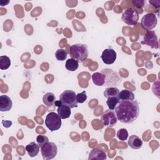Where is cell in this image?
Segmentation results:
<instances>
[{
    "label": "cell",
    "mask_w": 160,
    "mask_h": 160,
    "mask_svg": "<svg viewBox=\"0 0 160 160\" xmlns=\"http://www.w3.org/2000/svg\"><path fill=\"white\" fill-rule=\"evenodd\" d=\"M118 120L122 123L134 122L139 114V106L136 100H119L114 109Z\"/></svg>",
    "instance_id": "obj_1"
},
{
    "label": "cell",
    "mask_w": 160,
    "mask_h": 160,
    "mask_svg": "<svg viewBox=\"0 0 160 160\" xmlns=\"http://www.w3.org/2000/svg\"><path fill=\"white\" fill-rule=\"evenodd\" d=\"M88 47L85 44H74L69 48L70 57L78 62H82L86 60L88 58Z\"/></svg>",
    "instance_id": "obj_2"
},
{
    "label": "cell",
    "mask_w": 160,
    "mask_h": 160,
    "mask_svg": "<svg viewBox=\"0 0 160 160\" xmlns=\"http://www.w3.org/2000/svg\"><path fill=\"white\" fill-rule=\"evenodd\" d=\"M44 122L46 127L52 132L58 130L62 124L61 118L58 114L54 112H50L48 114Z\"/></svg>",
    "instance_id": "obj_3"
},
{
    "label": "cell",
    "mask_w": 160,
    "mask_h": 160,
    "mask_svg": "<svg viewBox=\"0 0 160 160\" xmlns=\"http://www.w3.org/2000/svg\"><path fill=\"white\" fill-rule=\"evenodd\" d=\"M59 100L63 105L69 106L70 108L78 107L76 94L72 90H65L59 96Z\"/></svg>",
    "instance_id": "obj_4"
},
{
    "label": "cell",
    "mask_w": 160,
    "mask_h": 160,
    "mask_svg": "<svg viewBox=\"0 0 160 160\" xmlns=\"http://www.w3.org/2000/svg\"><path fill=\"white\" fill-rule=\"evenodd\" d=\"M139 13L133 8H126L122 14V20L128 25L134 26L139 20Z\"/></svg>",
    "instance_id": "obj_5"
},
{
    "label": "cell",
    "mask_w": 160,
    "mask_h": 160,
    "mask_svg": "<svg viewBox=\"0 0 160 160\" xmlns=\"http://www.w3.org/2000/svg\"><path fill=\"white\" fill-rule=\"evenodd\" d=\"M41 148L42 158L45 160L52 159L57 155L58 148L56 144L52 142H48L46 143Z\"/></svg>",
    "instance_id": "obj_6"
},
{
    "label": "cell",
    "mask_w": 160,
    "mask_h": 160,
    "mask_svg": "<svg viewBox=\"0 0 160 160\" xmlns=\"http://www.w3.org/2000/svg\"><path fill=\"white\" fill-rule=\"evenodd\" d=\"M101 72L106 76L105 86H117L121 82V79L118 76V74L111 69H102Z\"/></svg>",
    "instance_id": "obj_7"
},
{
    "label": "cell",
    "mask_w": 160,
    "mask_h": 160,
    "mask_svg": "<svg viewBox=\"0 0 160 160\" xmlns=\"http://www.w3.org/2000/svg\"><path fill=\"white\" fill-rule=\"evenodd\" d=\"M158 23V19L155 14L148 13L145 14L141 19V24L142 28L146 31H151L154 28Z\"/></svg>",
    "instance_id": "obj_8"
},
{
    "label": "cell",
    "mask_w": 160,
    "mask_h": 160,
    "mask_svg": "<svg viewBox=\"0 0 160 160\" xmlns=\"http://www.w3.org/2000/svg\"><path fill=\"white\" fill-rule=\"evenodd\" d=\"M101 120L104 126L113 127L116 124L118 119L114 110L108 109L104 111L101 116Z\"/></svg>",
    "instance_id": "obj_9"
},
{
    "label": "cell",
    "mask_w": 160,
    "mask_h": 160,
    "mask_svg": "<svg viewBox=\"0 0 160 160\" xmlns=\"http://www.w3.org/2000/svg\"><path fill=\"white\" fill-rule=\"evenodd\" d=\"M142 44H146L151 46L152 48H159V42L156 34L153 31H147L143 37V40L141 41Z\"/></svg>",
    "instance_id": "obj_10"
},
{
    "label": "cell",
    "mask_w": 160,
    "mask_h": 160,
    "mask_svg": "<svg viewBox=\"0 0 160 160\" xmlns=\"http://www.w3.org/2000/svg\"><path fill=\"white\" fill-rule=\"evenodd\" d=\"M116 52L112 48L105 49L101 56L102 62L106 64H112L116 59Z\"/></svg>",
    "instance_id": "obj_11"
},
{
    "label": "cell",
    "mask_w": 160,
    "mask_h": 160,
    "mask_svg": "<svg viewBox=\"0 0 160 160\" xmlns=\"http://www.w3.org/2000/svg\"><path fill=\"white\" fill-rule=\"evenodd\" d=\"M12 106V102L11 98L7 95L0 96V111L2 112L9 111Z\"/></svg>",
    "instance_id": "obj_12"
},
{
    "label": "cell",
    "mask_w": 160,
    "mask_h": 160,
    "mask_svg": "<svg viewBox=\"0 0 160 160\" xmlns=\"http://www.w3.org/2000/svg\"><path fill=\"white\" fill-rule=\"evenodd\" d=\"M107 159L106 154L98 148L92 149L89 152L88 159H97V160H105Z\"/></svg>",
    "instance_id": "obj_13"
},
{
    "label": "cell",
    "mask_w": 160,
    "mask_h": 160,
    "mask_svg": "<svg viewBox=\"0 0 160 160\" xmlns=\"http://www.w3.org/2000/svg\"><path fill=\"white\" fill-rule=\"evenodd\" d=\"M142 141L136 135H131L128 139V145L134 149H140L142 145Z\"/></svg>",
    "instance_id": "obj_14"
},
{
    "label": "cell",
    "mask_w": 160,
    "mask_h": 160,
    "mask_svg": "<svg viewBox=\"0 0 160 160\" xmlns=\"http://www.w3.org/2000/svg\"><path fill=\"white\" fill-rule=\"evenodd\" d=\"M39 146L35 142H31L26 146V150L30 157H35L39 152Z\"/></svg>",
    "instance_id": "obj_15"
},
{
    "label": "cell",
    "mask_w": 160,
    "mask_h": 160,
    "mask_svg": "<svg viewBox=\"0 0 160 160\" xmlns=\"http://www.w3.org/2000/svg\"><path fill=\"white\" fill-rule=\"evenodd\" d=\"M106 76L102 72H94L92 75V80L93 83L98 86H102L105 83Z\"/></svg>",
    "instance_id": "obj_16"
},
{
    "label": "cell",
    "mask_w": 160,
    "mask_h": 160,
    "mask_svg": "<svg viewBox=\"0 0 160 160\" xmlns=\"http://www.w3.org/2000/svg\"><path fill=\"white\" fill-rule=\"evenodd\" d=\"M58 114L60 116V118L62 119H67L70 117V115L71 114V108L66 105H61V106L58 107Z\"/></svg>",
    "instance_id": "obj_17"
},
{
    "label": "cell",
    "mask_w": 160,
    "mask_h": 160,
    "mask_svg": "<svg viewBox=\"0 0 160 160\" xmlns=\"http://www.w3.org/2000/svg\"><path fill=\"white\" fill-rule=\"evenodd\" d=\"M118 98L119 100H134V93L128 89H123L119 91L118 94Z\"/></svg>",
    "instance_id": "obj_18"
},
{
    "label": "cell",
    "mask_w": 160,
    "mask_h": 160,
    "mask_svg": "<svg viewBox=\"0 0 160 160\" xmlns=\"http://www.w3.org/2000/svg\"><path fill=\"white\" fill-rule=\"evenodd\" d=\"M55 100H56L55 95L52 92L46 93L42 98V101L48 108L51 107L54 104Z\"/></svg>",
    "instance_id": "obj_19"
},
{
    "label": "cell",
    "mask_w": 160,
    "mask_h": 160,
    "mask_svg": "<svg viewBox=\"0 0 160 160\" xmlns=\"http://www.w3.org/2000/svg\"><path fill=\"white\" fill-rule=\"evenodd\" d=\"M119 90L116 87H109L104 91V96L106 98L110 97H118Z\"/></svg>",
    "instance_id": "obj_20"
},
{
    "label": "cell",
    "mask_w": 160,
    "mask_h": 160,
    "mask_svg": "<svg viewBox=\"0 0 160 160\" xmlns=\"http://www.w3.org/2000/svg\"><path fill=\"white\" fill-rule=\"evenodd\" d=\"M65 67L68 71H75L79 67V62L72 58H69L66 61Z\"/></svg>",
    "instance_id": "obj_21"
},
{
    "label": "cell",
    "mask_w": 160,
    "mask_h": 160,
    "mask_svg": "<svg viewBox=\"0 0 160 160\" xmlns=\"http://www.w3.org/2000/svg\"><path fill=\"white\" fill-rule=\"evenodd\" d=\"M11 66V60L9 57L6 56H0V69L5 70L8 69Z\"/></svg>",
    "instance_id": "obj_22"
},
{
    "label": "cell",
    "mask_w": 160,
    "mask_h": 160,
    "mask_svg": "<svg viewBox=\"0 0 160 160\" xmlns=\"http://www.w3.org/2000/svg\"><path fill=\"white\" fill-rule=\"evenodd\" d=\"M107 99H108L106 101V104L109 109L114 110L119 101L118 97H110Z\"/></svg>",
    "instance_id": "obj_23"
},
{
    "label": "cell",
    "mask_w": 160,
    "mask_h": 160,
    "mask_svg": "<svg viewBox=\"0 0 160 160\" xmlns=\"http://www.w3.org/2000/svg\"><path fill=\"white\" fill-rule=\"evenodd\" d=\"M68 56V52L64 49H58L55 52V57L58 61H64Z\"/></svg>",
    "instance_id": "obj_24"
},
{
    "label": "cell",
    "mask_w": 160,
    "mask_h": 160,
    "mask_svg": "<svg viewBox=\"0 0 160 160\" xmlns=\"http://www.w3.org/2000/svg\"><path fill=\"white\" fill-rule=\"evenodd\" d=\"M118 138L122 141H126L128 138V132L126 129L121 128L117 132Z\"/></svg>",
    "instance_id": "obj_25"
},
{
    "label": "cell",
    "mask_w": 160,
    "mask_h": 160,
    "mask_svg": "<svg viewBox=\"0 0 160 160\" xmlns=\"http://www.w3.org/2000/svg\"><path fill=\"white\" fill-rule=\"evenodd\" d=\"M36 141L38 144L40 148L44 146L46 143L49 142V139L47 136L44 135H39L36 138Z\"/></svg>",
    "instance_id": "obj_26"
},
{
    "label": "cell",
    "mask_w": 160,
    "mask_h": 160,
    "mask_svg": "<svg viewBox=\"0 0 160 160\" xmlns=\"http://www.w3.org/2000/svg\"><path fill=\"white\" fill-rule=\"evenodd\" d=\"M87 99V94L86 91H84L81 93H78L76 94V100L78 103H83Z\"/></svg>",
    "instance_id": "obj_27"
},
{
    "label": "cell",
    "mask_w": 160,
    "mask_h": 160,
    "mask_svg": "<svg viewBox=\"0 0 160 160\" xmlns=\"http://www.w3.org/2000/svg\"><path fill=\"white\" fill-rule=\"evenodd\" d=\"M145 1L144 0H132V4L138 8H142L144 7L145 4Z\"/></svg>",
    "instance_id": "obj_28"
},
{
    "label": "cell",
    "mask_w": 160,
    "mask_h": 160,
    "mask_svg": "<svg viewBox=\"0 0 160 160\" xmlns=\"http://www.w3.org/2000/svg\"><path fill=\"white\" fill-rule=\"evenodd\" d=\"M149 2L155 8H159L160 7V1L159 0H149Z\"/></svg>",
    "instance_id": "obj_29"
},
{
    "label": "cell",
    "mask_w": 160,
    "mask_h": 160,
    "mask_svg": "<svg viewBox=\"0 0 160 160\" xmlns=\"http://www.w3.org/2000/svg\"><path fill=\"white\" fill-rule=\"evenodd\" d=\"M2 124L4 128H9L12 125V122L8 120H2Z\"/></svg>",
    "instance_id": "obj_30"
},
{
    "label": "cell",
    "mask_w": 160,
    "mask_h": 160,
    "mask_svg": "<svg viewBox=\"0 0 160 160\" xmlns=\"http://www.w3.org/2000/svg\"><path fill=\"white\" fill-rule=\"evenodd\" d=\"M9 1H4V0H1L0 1V5L1 6H6L8 4H9Z\"/></svg>",
    "instance_id": "obj_31"
},
{
    "label": "cell",
    "mask_w": 160,
    "mask_h": 160,
    "mask_svg": "<svg viewBox=\"0 0 160 160\" xmlns=\"http://www.w3.org/2000/svg\"><path fill=\"white\" fill-rule=\"evenodd\" d=\"M54 104L56 106H57V107H59V106H61V105H62V102H61V101L60 100L55 101Z\"/></svg>",
    "instance_id": "obj_32"
}]
</instances>
